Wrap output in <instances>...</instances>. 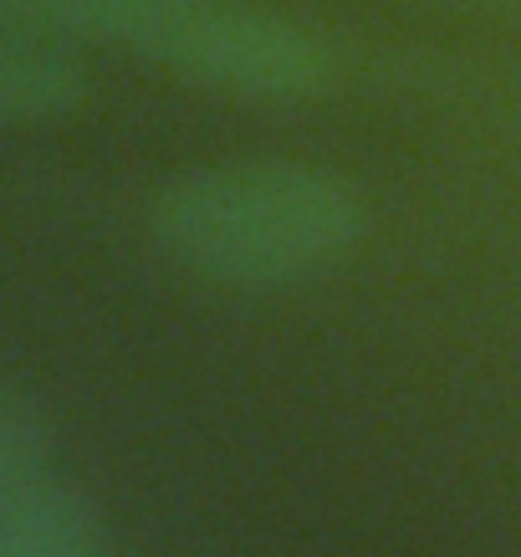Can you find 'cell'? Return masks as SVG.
Instances as JSON below:
<instances>
[{"mask_svg": "<svg viewBox=\"0 0 521 557\" xmlns=\"http://www.w3.org/2000/svg\"><path fill=\"white\" fill-rule=\"evenodd\" d=\"M87 98L83 57L0 16V128H32L77 113Z\"/></svg>", "mask_w": 521, "mask_h": 557, "instance_id": "cell-4", "label": "cell"}, {"mask_svg": "<svg viewBox=\"0 0 521 557\" xmlns=\"http://www.w3.org/2000/svg\"><path fill=\"white\" fill-rule=\"evenodd\" d=\"M51 486V430L47 414L21 384L0 373V511Z\"/></svg>", "mask_w": 521, "mask_h": 557, "instance_id": "cell-6", "label": "cell"}, {"mask_svg": "<svg viewBox=\"0 0 521 557\" xmlns=\"http://www.w3.org/2000/svg\"><path fill=\"white\" fill-rule=\"evenodd\" d=\"M204 0H0V16L62 47H128L149 62Z\"/></svg>", "mask_w": 521, "mask_h": 557, "instance_id": "cell-3", "label": "cell"}, {"mask_svg": "<svg viewBox=\"0 0 521 557\" xmlns=\"http://www.w3.org/2000/svg\"><path fill=\"white\" fill-rule=\"evenodd\" d=\"M149 67L236 102H302L333 83V57L302 21L240 0H204L159 41Z\"/></svg>", "mask_w": 521, "mask_h": 557, "instance_id": "cell-2", "label": "cell"}, {"mask_svg": "<svg viewBox=\"0 0 521 557\" xmlns=\"http://www.w3.org/2000/svg\"><path fill=\"white\" fill-rule=\"evenodd\" d=\"M0 557H119L98 507L83 491L51 481L0 511Z\"/></svg>", "mask_w": 521, "mask_h": 557, "instance_id": "cell-5", "label": "cell"}, {"mask_svg": "<svg viewBox=\"0 0 521 557\" xmlns=\"http://www.w3.org/2000/svg\"><path fill=\"white\" fill-rule=\"evenodd\" d=\"M149 231L189 276L271 292L333 271L369 231V205L348 174L307 159H225L174 174Z\"/></svg>", "mask_w": 521, "mask_h": 557, "instance_id": "cell-1", "label": "cell"}]
</instances>
